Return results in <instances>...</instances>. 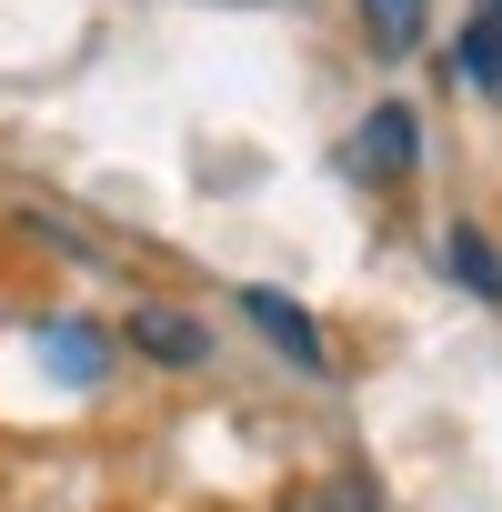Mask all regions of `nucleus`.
Here are the masks:
<instances>
[{
  "mask_svg": "<svg viewBox=\"0 0 502 512\" xmlns=\"http://www.w3.org/2000/svg\"><path fill=\"white\" fill-rule=\"evenodd\" d=\"M342 171H352L362 191L412 181V171H422V111H412V101H372V111L352 121V141H342Z\"/></svg>",
  "mask_w": 502,
  "mask_h": 512,
  "instance_id": "nucleus-1",
  "label": "nucleus"
},
{
  "mask_svg": "<svg viewBox=\"0 0 502 512\" xmlns=\"http://www.w3.org/2000/svg\"><path fill=\"white\" fill-rule=\"evenodd\" d=\"M31 342H41V372H51L61 392H101V382H111V362H121V332H101L91 312H51Z\"/></svg>",
  "mask_w": 502,
  "mask_h": 512,
  "instance_id": "nucleus-2",
  "label": "nucleus"
},
{
  "mask_svg": "<svg viewBox=\"0 0 502 512\" xmlns=\"http://www.w3.org/2000/svg\"><path fill=\"white\" fill-rule=\"evenodd\" d=\"M241 322L262 332L292 372H332V342H322V322L292 302V292H272V282H241Z\"/></svg>",
  "mask_w": 502,
  "mask_h": 512,
  "instance_id": "nucleus-3",
  "label": "nucleus"
},
{
  "mask_svg": "<svg viewBox=\"0 0 502 512\" xmlns=\"http://www.w3.org/2000/svg\"><path fill=\"white\" fill-rule=\"evenodd\" d=\"M121 342H131L141 362H161V372H201V362H211V322L181 312V302H141V312L121 322Z\"/></svg>",
  "mask_w": 502,
  "mask_h": 512,
  "instance_id": "nucleus-4",
  "label": "nucleus"
},
{
  "mask_svg": "<svg viewBox=\"0 0 502 512\" xmlns=\"http://www.w3.org/2000/svg\"><path fill=\"white\" fill-rule=\"evenodd\" d=\"M352 21H362V51L372 61H412L432 41V0H352Z\"/></svg>",
  "mask_w": 502,
  "mask_h": 512,
  "instance_id": "nucleus-5",
  "label": "nucleus"
},
{
  "mask_svg": "<svg viewBox=\"0 0 502 512\" xmlns=\"http://www.w3.org/2000/svg\"><path fill=\"white\" fill-rule=\"evenodd\" d=\"M452 71H462V91L502 101V0H472V21L452 31Z\"/></svg>",
  "mask_w": 502,
  "mask_h": 512,
  "instance_id": "nucleus-6",
  "label": "nucleus"
},
{
  "mask_svg": "<svg viewBox=\"0 0 502 512\" xmlns=\"http://www.w3.org/2000/svg\"><path fill=\"white\" fill-rule=\"evenodd\" d=\"M442 282H462L482 312H502V251H492V231H472V221L442 231Z\"/></svg>",
  "mask_w": 502,
  "mask_h": 512,
  "instance_id": "nucleus-7",
  "label": "nucleus"
},
{
  "mask_svg": "<svg viewBox=\"0 0 502 512\" xmlns=\"http://www.w3.org/2000/svg\"><path fill=\"white\" fill-rule=\"evenodd\" d=\"M322 512H382V492H372L362 472H332V482H322Z\"/></svg>",
  "mask_w": 502,
  "mask_h": 512,
  "instance_id": "nucleus-8",
  "label": "nucleus"
}]
</instances>
